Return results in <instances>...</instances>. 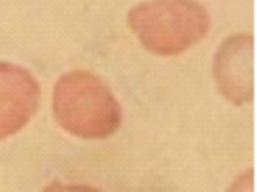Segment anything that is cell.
Returning a JSON list of instances; mask_svg holds the SVG:
<instances>
[{"mask_svg":"<svg viewBox=\"0 0 257 192\" xmlns=\"http://www.w3.org/2000/svg\"><path fill=\"white\" fill-rule=\"evenodd\" d=\"M55 119L70 133L84 139H104L121 124L119 104L95 74L84 70L66 73L55 86Z\"/></svg>","mask_w":257,"mask_h":192,"instance_id":"obj_2","label":"cell"},{"mask_svg":"<svg viewBox=\"0 0 257 192\" xmlns=\"http://www.w3.org/2000/svg\"><path fill=\"white\" fill-rule=\"evenodd\" d=\"M254 40L239 34L225 39L213 58V75L221 94L241 106L253 99Z\"/></svg>","mask_w":257,"mask_h":192,"instance_id":"obj_3","label":"cell"},{"mask_svg":"<svg viewBox=\"0 0 257 192\" xmlns=\"http://www.w3.org/2000/svg\"><path fill=\"white\" fill-rule=\"evenodd\" d=\"M229 192H252V170L241 174L232 183Z\"/></svg>","mask_w":257,"mask_h":192,"instance_id":"obj_5","label":"cell"},{"mask_svg":"<svg viewBox=\"0 0 257 192\" xmlns=\"http://www.w3.org/2000/svg\"><path fill=\"white\" fill-rule=\"evenodd\" d=\"M39 98V86L30 73L14 65L0 64V139L31 119Z\"/></svg>","mask_w":257,"mask_h":192,"instance_id":"obj_4","label":"cell"},{"mask_svg":"<svg viewBox=\"0 0 257 192\" xmlns=\"http://www.w3.org/2000/svg\"><path fill=\"white\" fill-rule=\"evenodd\" d=\"M46 192H102L96 188L88 185H80V184H68L62 185L59 183H54L53 185L47 188Z\"/></svg>","mask_w":257,"mask_h":192,"instance_id":"obj_6","label":"cell"},{"mask_svg":"<svg viewBox=\"0 0 257 192\" xmlns=\"http://www.w3.org/2000/svg\"><path fill=\"white\" fill-rule=\"evenodd\" d=\"M128 26L153 54H182L207 35L208 11L196 0H148L130 10Z\"/></svg>","mask_w":257,"mask_h":192,"instance_id":"obj_1","label":"cell"}]
</instances>
